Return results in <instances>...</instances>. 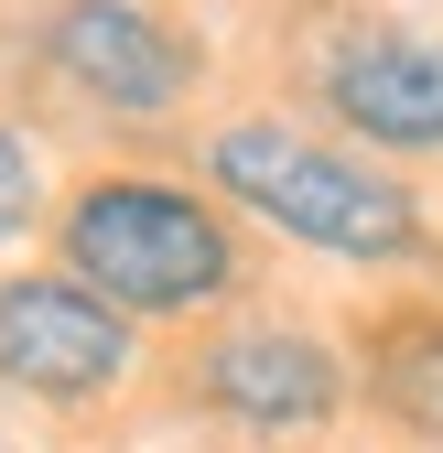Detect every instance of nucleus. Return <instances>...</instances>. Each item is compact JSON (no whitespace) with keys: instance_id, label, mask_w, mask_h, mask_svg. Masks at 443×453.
<instances>
[{"instance_id":"7ed1b4c3","label":"nucleus","mask_w":443,"mask_h":453,"mask_svg":"<svg viewBox=\"0 0 443 453\" xmlns=\"http://www.w3.org/2000/svg\"><path fill=\"white\" fill-rule=\"evenodd\" d=\"M130 367V313L97 280H0V378L33 400H97Z\"/></svg>"},{"instance_id":"39448f33","label":"nucleus","mask_w":443,"mask_h":453,"mask_svg":"<svg viewBox=\"0 0 443 453\" xmlns=\"http://www.w3.org/2000/svg\"><path fill=\"white\" fill-rule=\"evenodd\" d=\"M324 97L357 141L443 151V43H422V33H346L324 54Z\"/></svg>"},{"instance_id":"f03ea898","label":"nucleus","mask_w":443,"mask_h":453,"mask_svg":"<svg viewBox=\"0 0 443 453\" xmlns=\"http://www.w3.org/2000/svg\"><path fill=\"white\" fill-rule=\"evenodd\" d=\"M66 259L120 313H195L228 292V226L174 184H87L66 205Z\"/></svg>"},{"instance_id":"0eeeda50","label":"nucleus","mask_w":443,"mask_h":453,"mask_svg":"<svg viewBox=\"0 0 443 453\" xmlns=\"http://www.w3.org/2000/svg\"><path fill=\"white\" fill-rule=\"evenodd\" d=\"M378 400H390L411 432L443 442V313H432V324H400V334H378Z\"/></svg>"},{"instance_id":"20e7f679","label":"nucleus","mask_w":443,"mask_h":453,"mask_svg":"<svg viewBox=\"0 0 443 453\" xmlns=\"http://www.w3.org/2000/svg\"><path fill=\"white\" fill-rule=\"evenodd\" d=\"M43 54H54V76H66L76 97L97 108H120V119H152V108H174L184 97V43L162 33L152 12H130V0H66V12L43 22Z\"/></svg>"},{"instance_id":"423d86ee","label":"nucleus","mask_w":443,"mask_h":453,"mask_svg":"<svg viewBox=\"0 0 443 453\" xmlns=\"http://www.w3.org/2000/svg\"><path fill=\"white\" fill-rule=\"evenodd\" d=\"M206 400L228 411V421H249V432H314V421H336V400H346V378H336V357L314 346V334H228L206 367Z\"/></svg>"},{"instance_id":"f257e3e1","label":"nucleus","mask_w":443,"mask_h":453,"mask_svg":"<svg viewBox=\"0 0 443 453\" xmlns=\"http://www.w3.org/2000/svg\"><path fill=\"white\" fill-rule=\"evenodd\" d=\"M206 173L228 184L238 205H260L282 238L324 249V259H411V238H422V216H411L400 184H378L368 162L324 151V141H303V130H282V119L216 130Z\"/></svg>"},{"instance_id":"6e6552de","label":"nucleus","mask_w":443,"mask_h":453,"mask_svg":"<svg viewBox=\"0 0 443 453\" xmlns=\"http://www.w3.org/2000/svg\"><path fill=\"white\" fill-rule=\"evenodd\" d=\"M33 205H43V184H33V151L0 130V238H22V226H33Z\"/></svg>"}]
</instances>
